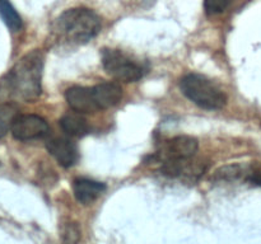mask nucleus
Listing matches in <instances>:
<instances>
[{"instance_id": "obj_8", "label": "nucleus", "mask_w": 261, "mask_h": 244, "mask_svg": "<svg viewBox=\"0 0 261 244\" xmlns=\"http://www.w3.org/2000/svg\"><path fill=\"white\" fill-rule=\"evenodd\" d=\"M47 151L64 168H70L79 160L78 146L68 137H51L46 142Z\"/></svg>"}, {"instance_id": "obj_6", "label": "nucleus", "mask_w": 261, "mask_h": 244, "mask_svg": "<svg viewBox=\"0 0 261 244\" xmlns=\"http://www.w3.org/2000/svg\"><path fill=\"white\" fill-rule=\"evenodd\" d=\"M199 149V142L195 137L180 135V136L172 137L171 140L162 144L161 150L155 152L152 159L162 160H181L193 158Z\"/></svg>"}, {"instance_id": "obj_9", "label": "nucleus", "mask_w": 261, "mask_h": 244, "mask_svg": "<svg viewBox=\"0 0 261 244\" xmlns=\"http://www.w3.org/2000/svg\"><path fill=\"white\" fill-rule=\"evenodd\" d=\"M65 99L71 109L81 113H91L96 112V104L93 101V92L92 86H71L66 89Z\"/></svg>"}, {"instance_id": "obj_14", "label": "nucleus", "mask_w": 261, "mask_h": 244, "mask_svg": "<svg viewBox=\"0 0 261 244\" xmlns=\"http://www.w3.org/2000/svg\"><path fill=\"white\" fill-rule=\"evenodd\" d=\"M249 165L231 164L224 165L216 170L213 175L214 180H226V182H236L240 179H246Z\"/></svg>"}, {"instance_id": "obj_10", "label": "nucleus", "mask_w": 261, "mask_h": 244, "mask_svg": "<svg viewBox=\"0 0 261 244\" xmlns=\"http://www.w3.org/2000/svg\"><path fill=\"white\" fill-rule=\"evenodd\" d=\"M92 92H93V101L97 111L111 108V107L116 106L122 98L121 86L116 83H111V81L92 86Z\"/></svg>"}, {"instance_id": "obj_7", "label": "nucleus", "mask_w": 261, "mask_h": 244, "mask_svg": "<svg viewBox=\"0 0 261 244\" xmlns=\"http://www.w3.org/2000/svg\"><path fill=\"white\" fill-rule=\"evenodd\" d=\"M208 165L200 160H193V158L181 160H167L162 163L161 172L170 178H182V179L196 180L205 173Z\"/></svg>"}, {"instance_id": "obj_13", "label": "nucleus", "mask_w": 261, "mask_h": 244, "mask_svg": "<svg viewBox=\"0 0 261 244\" xmlns=\"http://www.w3.org/2000/svg\"><path fill=\"white\" fill-rule=\"evenodd\" d=\"M19 114V108L14 102H0V139L12 130L15 117Z\"/></svg>"}, {"instance_id": "obj_1", "label": "nucleus", "mask_w": 261, "mask_h": 244, "mask_svg": "<svg viewBox=\"0 0 261 244\" xmlns=\"http://www.w3.org/2000/svg\"><path fill=\"white\" fill-rule=\"evenodd\" d=\"M43 53L33 50L17 61L0 80V101L33 102L42 92Z\"/></svg>"}, {"instance_id": "obj_16", "label": "nucleus", "mask_w": 261, "mask_h": 244, "mask_svg": "<svg viewBox=\"0 0 261 244\" xmlns=\"http://www.w3.org/2000/svg\"><path fill=\"white\" fill-rule=\"evenodd\" d=\"M233 0H204V9L208 15H217L226 12Z\"/></svg>"}, {"instance_id": "obj_17", "label": "nucleus", "mask_w": 261, "mask_h": 244, "mask_svg": "<svg viewBox=\"0 0 261 244\" xmlns=\"http://www.w3.org/2000/svg\"><path fill=\"white\" fill-rule=\"evenodd\" d=\"M81 239V229L76 223H68L63 229V241L76 243Z\"/></svg>"}, {"instance_id": "obj_4", "label": "nucleus", "mask_w": 261, "mask_h": 244, "mask_svg": "<svg viewBox=\"0 0 261 244\" xmlns=\"http://www.w3.org/2000/svg\"><path fill=\"white\" fill-rule=\"evenodd\" d=\"M101 63L109 75L124 83L138 81L145 73L142 64L116 48H103L101 51Z\"/></svg>"}, {"instance_id": "obj_11", "label": "nucleus", "mask_w": 261, "mask_h": 244, "mask_svg": "<svg viewBox=\"0 0 261 244\" xmlns=\"http://www.w3.org/2000/svg\"><path fill=\"white\" fill-rule=\"evenodd\" d=\"M106 191V185L89 178H76L73 182V192L82 205H89Z\"/></svg>"}, {"instance_id": "obj_18", "label": "nucleus", "mask_w": 261, "mask_h": 244, "mask_svg": "<svg viewBox=\"0 0 261 244\" xmlns=\"http://www.w3.org/2000/svg\"><path fill=\"white\" fill-rule=\"evenodd\" d=\"M245 180L250 182L251 185L259 186V187H261V164L249 165L246 179Z\"/></svg>"}, {"instance_id": "obj_5", "label": "nucleus", "mask_w": 261, "mask_h": 244, "mask_svg": "<svg viewBox=\"0 0 261 244\" xmlns=\"http://www.w3.org/2000/svg\"><path fill=\"white\" fill-rule=\"evenodd\" d=\"M12 136L18 141H30L46 137L50 132V127L46 119L37 114H18L13 122Z\"/></svg>"}, {"instance_id": "obj_3", "label": "nucleus", "mask_w": 261, "mask_h": 244, "mask_svg": "<svg viewBox=\"0 0 261 244\" xmlns=\"http://www.w3.org/2000/svg\"><path fill=\"white\" fill-rule=\"evenodd\" d=\"M184 96L193 103L208 111L223 108L227 104V96L217 84L199 74H188L180 81Z\"/></svg>"}, {"instance_id": "obj_15", "label": "nucleus", "mask_w": 261, "mask_h": 244, "mask_svg": "<svg viewBox=\"0 0 261 244\" xmlns=\"http://www.w3.org/2000/svg\"><path fill=\"white\" fill-rule=\"evenodd\" d=\"M0 18L12 32H18L23 27L22 18L9 0H0Z\"/></svg>"}, {"instance_id": "obj_2", "label": "nucleus", "mask_w": 261, "mask_h": 244, "mask_svg": "<svg viewBox=\"0 0 261 244\" xmlns=\"http://www.w3.org/2000/svg\"><path fill=\"white\" fill-rule=\"evenodd\" d=\"M55 36L68 43H87L101 30V18L88 8H71L58 17Z\"/></svg>"}, {"instance_id": "obj_12", "label": "nucleus", "mask_w": 261, "mask_h": 244, "mask_svg": "<svg viewBox=\"0 0 261 244\" xmlns=\"http://www.w3.org/2000/svg\"><path fill=\"white\" fill-rule=\"evenodd\" d=\"M59 125L66 135L71 137H83L89 132L88 121L81 114V112L66 113L59 121Z\"/></svg>"}]
</instances>
